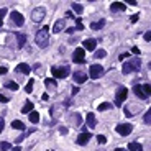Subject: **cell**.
<instances>
[{"instance_id": "cell-45", "label": "cell", "mask_w": 151, "mask_h": 151, "mask_svg": "<svg viewBox=\"0 0 151 151\" xmlns=\"http://www.w3.org/2000/svg\"><path fill=\"white\" fill-rule=\"evenodd\" d=\"M66 31H67V33H74V31H76V28H74V26H72V28H66Z\"/></svg>"}, {"instance_id": "cell-39", "label": "cell", "mask_w": 151, "mask_h": 151, "mask_svg": "<svg viewBox=\"0 0 151 151\" xmlns=\"http://www.w3.org/2000/svg\"><path fill=\"white\" fill-rule=\"evenodd\" d=\"M4 128H5V122H4V118L0 117V133L4 131Z\"/></svg>"}, {"instance_id": "cell-42", "label": "cell", "mask_w": 151, "mask_h": 151, "mask_svg": "<svg viewBox=\"0 0 151 151\" xmlns=\"http://www.w3.org/2000/svg\"><path fill=\"white\" fill-rule=\"evenodd\" d=\"M59 133H61V135H66V133H67V128H66V126H61V128H59Z\"/></svg>"}, {"instance_id": "cell-9", "label": "cell", "mask_w": 151, "mask_h": 151, "mask_svg": "<svg viewBox=\"0 0 151 151\" xmlns=\"http://www.w3.org/2000/svg\"><path fill=\"white\" fill-rule=\"evenodd\" d=\"M10 18H12V21H13L17 26H23V23H25V18H23V15H21L20 12H17V10H13V12L10 13Z\"/></svg>"}, {"instance_id": "cell-38", "label": "cell", "mask_w": 151, "mask_h": 151, "mask_svg": "<svg viewBox=\"0 0 151 151\" xmlns=\"http://www.w3.org/2000/svg\"><path fill=\"white\" fill-rule=\"evenodd\" d=\"M128 56H130L128 53H122V54L118 56V59H120V61H125V58H128Z\"/></svg>"}, {"instance_id": "cell-27", "label": "cell", "mask_w": 151, "mask_h": 151, "mask_svg": "<svg viewBox=\"0 0 151 151\" xmlns=\"http://www.w3.org/2000/svg\"><path fill=\"white\" fill-rule=\"evenodd\" d=\"M84 30V25H82V18L76 17V31H82Z\"/></svg>"}, {"instance_id": "cell-47", "label": "cell", "mask_w": 151, "mask_h": 151, "mask_svg": "<svg viewBox=\"0 0 151 151\" xmlns=\"http://www.w3.org/2000/svg\"><path fill=\"white\" fill-rule=\"evenodd\" d=\"M66 18H74V15H72V12H66Z\"/></svg>"}, {"instance_id": "cell-3", "label": "cell", "mask_w": 151, "mask_h": 151, "mask_svg": "<svg viewBox=\"0 0 151 151\" xmlns=\"http://www.w3.org/2000/svg\"><path fill=\"white\" fill-rule=\"evenodd\" d=\"M126 97H128V89L123 87V85H120V87L117 89V94H115V104L122 105L123 102L126 100Z\"/></svg>"}, {"instance_id": "cell-19", "label": "cell", "mask_w": 151, "mask_h": 151, "mask_svg": "<svg viewBox=\"0 0 151 151\" xmlns=\"http://www.w3.org/2000/svg\"><path fill=\"white\" fill-rule=\"evenodd\" d=\"M4 87L10 89V90H18V89H20V85H18L15 80H5V82H4Z\"/></svg>"}, {"instance_id": "cell-4", "label": "cell", "mask_w": 151, "mask_h": 151, "mask_svg": "<svg viewBox=\"0 0 151 151\" xmlns=\"http://www.w3.org/2000/svg\"><path fill=\"white\" fill-rule=\"evenodd\" d=\"M115 130H117L118 135H122V136H128V135L133 131V125L131 123H118L115 126Z\"/></svg>"}, {"instance_id": "cell-22", "label": "cell", "mask_w": 151, "mask_h": 151, "mask_svg": "<svg viewBox=\"0 0 151 151\" xmlns=\"http://www.w3.org/2000/svg\"><path fill=\"white\" fill-rule=\"evenodd\" d=\"M12 128H15V130H25V123L21 122V120H13L12 122Z\"/></svg>"}, {"instance_id": "cell-2", "label": "cell", "mask_w": 151, "mask_h": 151, "mask_svg": "<svg viewBox=\"0 0 151 151\" xmlns=\"http://www.w3.org/2000/svg\"><path fill=\"white\" fill-rule=\"evenodd\" d=\"M140 67H141V59L140 58H131L130 61H126L122 67V72L123 74H131V72H136L140 71Z\"/></svg>"}, {"instance_id": "cell-20", "label": "cell", "mask_w": 151, "mask_h": 151, "mask_svg": "<svg viewBox=\"0 0 151 151\" xmlns=\"http://www.w3.org/2000/svg\"><path fill=\"white\" fill-rule=\"evenodd\" d=\"M33 109H35L33 102L26 100V102H25V105H23V109H21V113H30V112H33Z\"/></svg>"}, {"instance_id": "cell-16", "label": "cell", "mask_w": 151, "mask_h": 151, "mask_svg": "<svg viewBox=\"0 0 151 151\" xmlns=\"http://www.w3.org/2000/svg\"><path fill=\"white\" fill-rule=\"evenodd\" d=\"M133 92H135V95L140 97L141 100H146V99H148V97L145 95V92L141 90V85H138V84H135V85H133Z\"/></svg>"}, {"instance_id": "cell-41", "label": "cell", "mask_w": 151, "mask_h": 151, "mask_svg": "<svg viewBox=\"0 0 151 151\" xmlns=\"http://www.w3.org/2000/svg\"><path fill=\"white\" fill-rule=\"evenodd\" d=\"M143 38H145L146 41H151V33H150V31H146V33L143 35Z\"/></svg>"}, {"instance_id": "cell-25", "label": "cell", "mask_w": 151, "mask_h": 151, "mask_svg": "<svg viewBox=\"0 0 151 151\" xmlns=\"http://www.w3.org/2000/svg\"><path fill=\"white\" fill-rule=\"evenodd\" d=\"M30 122L33 123V125L40 122V113L38 112H30Z\"/></svg>"}, {"instance_id": "cell-23", "label": "cell", "mask_w": 151, "mask_h": 151, "mask_svg": "<svg viewBox=\"0 0 151 151\" xmlns=\"http://www.w3.org/2000/svg\"><path fill=\"white\" fill-rule=\"evenodd\" d=\"M71 7H72V10H74V12L77 13V15H80V13L84 12V7H82L80 4H77V2H72Z\"/></svg>"}, {"instance_id": "cell-40", "label": "cell", "mask_w": 151, "mask_h": 151, "mask_svg": "<svg viewBox=\"0 0 151 151\" xmlns=\"http://www.w3.org/2000/svg\"><path fill=\"white\" fill-rule=\"evenodd\" d=\"M8 72V69L7 67H4V66H0V76H4V74H7Z\"/></svg>"}, {"instance_id": "cell-43", "label": "cell", "mask_w": 151, "mask_h": 151, "mask_svg": "<svg viewBox=\"0 0 151 151\" xmlns=\"http://www.w3.org/2000/svg\"><path fill=\"white\" fill-rule=\"evenodd\" d=\"M138 17H140V15H133V17L130 18V21H131V23H136V21H138Z\"/></svg>"}, {"instance_id": "cell-5", "label": "cell", "mask_w": 151, "mask_h": 151, "mask_svg": "<svg viewBox=\"0 0 151 151\" xmlns=\"http://www.w3.org/2000/svg\"><path fill=\"white\" fill-rule=\"evenodd\" d=\"M44 17H46V10L43 8V7H36V8L31 12V20H33L35 23H41Z\"/></svg>"}, {"instance_id": "cell-37", "label": "cell", "mask_w": 151, "mask_h": 151, "mask_svg": "<svg viewBox=\"0 0 151 151\" xmlns=\"http://www.w3.org/2000/svg\"><path fill=\"white\" fill-rule=\"evenodd\" d=\"M0 102H2V104H7V102H8V97H5L4 94H0Z\"/></svg>"}, {"instance_id": "cell-35", "label": "cell", "mask_w": 151, "mask_h": 151, "mask_svg": "<svg viewBox=\"0 0 151 151\" xmlns=\"http://www.w3.org/2000/svg\"><path fill=\"white\" fill-rule=\"evenodd\" d=\"M7 15V8H0V26H4V17Z\"/></svg>"}, {"instance_id": "cell-51", "label": "cell", "mask_w": 151, "mask_h": 151, "mask_svg": "<svg viewBox=\"0 0 151 151\" xmlns=\"http://www.w3.org/2000/svg\"><path fill=\"white\" fill-rule=\"evenodd\" d=\"M126 4H130V5H133V7H135V5H136V2H135V0H128Z\"/></svg>"}, {"instance_id": "cell-12", "label": "cell", "mask_w": 151, "mask_h": 151, "mask_svg": "<svg viewBox=\"0 0 151 151\" xmlns=\"http://www.w3.org/2000/svg\"><path fill=\"white\" fill-rule=\"evenodd\" d=\"M84 51H95V46H97V41L94 40V38H87V40H84Z\"/></svg>"}, {"instance_id": "cell-32", "label": "cell", "mask_w": 151, "mask_h": 151, "mask_svg": "<svg viewBox=\"0 0 151 151\" xmlns=\"http://www.w3.org/2000/svg\"><path fill=\"white\" fill-rule=\"evenodd\" d=\"M97 109L100 110V112H104V110H109V109H112V105L109 104V102H104V104H99V107Z\"/></svg>"}, {"instance_id": "cell-24", "label": "cell", "mask_w": 151, "mask_h": 151, "mask_svg": "<svg viewBox=\"0 0 151 151\" xmlns=\"http://www.w3.org/2000/svg\"><path fill=\"white\" fill-rule=\"evenodd\" d=\"M128 150H130V151H145L141 145H140V143H136V141L130 143V145H128Z\"/></svg>"}, {"instance_id": "cell-21", "label": "cell", "mask_w": 151, "mask_h": 151, "mask_svg": "<svg viewBox=\"0 0 151 151\" xmlns=\"http://www.w3.org/2000/svg\"><path fill=\"white\" fill-rule=\"evenodd\" d=\"M104 25H105V20L102 18V20H99V21L90 23V30H102V28H104Z\"/></svg>"}, {"instance_id": "cell-30", "label": "cell", "mask_w": 151, "mask_h": 151, "mask_svg": "<svg viewBox=\"0 0 151 151\" xmlns=\"http://www.w3.org/2000/svg\"><path fill=\"white\" fill-rule=\"evenodd\" d=\"M141 90L145 92V95H146V97H150V95H151V85L148 84V82L141 85Z\"/></svg>"}, {"instance_id": "cell-7", "label": "cell", "mask_w": 151, "mask_h": 151, "mask_svg": "<svg viewBox=\"0 0 151 151\" xmlns=\"http://www.w3.org/2000/svg\"><path fill=\"white\" fill-rule=\"evenodd\" d=\"M102 74H104V67L100 64H92L89 67V77L90 79H99Z\"/></svg>"}, {"instance_id": "cell-50", "label": "cell", "mask_w": 151, "mask_h": 151, "mask_svg": "<svg viewBox=\"0 0 151 151\" xmlns=\"http://www.w3.org/2000/svg\"><path fill=\"white\" fill-rule=\"evenodd\" d=\"M10 151H21V148H20V146H15V148H12Z\"/></svg>"}, {"instance_id": "cell-36", "label": "cell", "mask_w": 151, "mask_h": 151, "mask_svg": "<svg viewBox=\"0 0 151 151\" xmlns=\"http://www.w3.org/2000/svg\"><path fill=\"white\" fill-rule=\"evenodd\" d=\"M97 141H99V145H104V143H107V138L104 135H97Z\"/></svg>"}, {"instance_id": "cell-8", "label": "cell", "mask_w": 151, "mask_h": 151, "mask_svg": "<svg viewBox=\"0 0 151 151\" xmlns=\"http://www.w3.org/2000/svg\"><path fill=\"white\" fill-rule=\"evenodd\" d=\"M85 51L84 48H77V49L74 51V56H72V61H74L76 64H84L85 63Z\"/></svg>"}, {"instance_id": "cell-1", "label": "cell", "mask_w": 151, "mask_h": 151, "mask_svg": "<svg viewBox=\"0 0 151 151\" xmlns=\"http://www.w3.org/2000/svg\"><path fill=\"white\" fill-rule=\"evenodd\" d=\"M35 43L41 49L49 44V26H43L41 30H38V33L35 35Z\"/></svg>"}, {"instance_id": "cell-49", "label": "cell", "mask_w": 151, "mask_h": 151, "mask_svg": "<svg viewBox=\"0 0 151 151\" xmlns=\"http://www.w3.org/2000/svg\"><path fill=\"white\" fill-rule=\"evenodd\" d=\"M41 99H43V100H48V99H49V95H48V94H43Z\"/></svg>"}, {"instance_id": "cell-18", "label": "cell", "mask_w": 151, "mask_h": 151, "mask_svg": "<svg viewBox=\"0 0 151 151\" xmlns=\"http://www.w3.org/2000/svg\"><path fill=\"white\" fill-rule=\"evenodd\" d=\"M15 36H17V48H23L26 44V36L21 33H15Z\"/></svg>"}, {"instance_id": "cell-44", "label": "cell", "mask_w": 151, "mask_h": 151, "mask_svg": "<svg viewBox=\"0 0 151 151\" xmlns=\"http://www.w3.org/2000/svg\"><path fill=\"white\" fill-rule=\"evenodd\" d=\"M131 53H133V54H140V48H131Z\"/></svg>"}, {"instance_id": "cell-31", "label": "cell", "mask_w": 151, "mask_h": 151, "mask_svg": "<svg viewBox=\"0 0 151 151\" xmlns=\"http://www.w3.org/2000/svg\"><path fill=\"white\" fill-rule=\"evenodd\" d=\"M0 150H2V151H10V150H12V145H10L8 141H2V143H0Z\"/></svg>"}, {"instance_id": "cell-33", "label": "cell", "mask_w": 151, "mask_h": 151, "mask_svg": "<svg viewBox=\"0 0 151 151\" xmlns=\"http://www.w3.org/2000/svg\"><path fill=\"white\" fill-rule=\"evenodd\" d=\"M33 84H35V80H28V84L25 85V92H26V94H31V92H33Z\"/></svg>"}, {"instance_id": "cell-10", "label": "cell", "mask_w": 151, "mask_h": 151, "mask_svg": "<svg viewBox=\"0 0 151 151\" xmlns=\"http://www.w3.org/2000/svg\"><path fill=\"white\" fill-rule=\"evenodd\" d=\"M90 138H92V135L89 133V131H82V133L77 136V145L84 146V145H87V143L90 141Z\"/></svg>"}, {"instance_id": "cell-26", "label": "cell", "mask_w": 151, "mask_h": 151, "mask_svg": "<svg viewBox=\"0 0 151 151\" xmlns=\"http://www.w3.org/2000/svg\"><path fill=\"white\" fill-rule=\"evenodd\" d=\"M69 120H72V123H74V125H80V115L79 113H74V115H69Z\"/></svg>"}, {"instance_id": "cell-17", "label": "cell", "mask_w": 151, "mask_h": 151, "mask_svg": "<svg viewBox=\"0 0 151 151\" xmlns=\"http://www.w3.org/2000/svg\"><path fill=\"white\" fill-rule=\"evenodd\" d=\"M85 122H87L89 128H95V126H97V120H95V115H94V113H87Z\"/></svg>"}, {"instance_id": "cell-29", "label": "cell", "mask_w": 151, "mask_h": 151, "mask_svg": "<svg viewBox=\"0 0 151 151\" xmlns=\"http://www.w3.org/2000/svg\"><path fill=\"white\" fill-rule=\"evenodd\" d=\"M105 56H107V51L105 49H99V51L94 53V58L95 59H102V58H105Z\"/></svg>"}, {"instance_id": "cell-15", "label": "cell", "mask_w": 151, "mask_h": 151, "mask_svg": "<svg viewBox=\"0 0 151 151\" xmlns=\"http://www.w3.org/2000/svg\"><path fill=\"white\" fill-rule=\"evenodd\" d=\"M17 72H20V74H30V72H31V67L26 63H21L17 66Z\"/></svg>"}, {"instance_id": "cell-52", "label": "cell", "mask_w": 151, "mask_h": 151, "mask_svg": "<svg viewBox=\"0 0 151 151\" xmlns=\"http://www.w3.org/2000/svg\"><path fill=\"white\" fill-rule=\"evenodd\" d=\"M117 151H125V150H123V148H117Z\"/></svg>"}, {"instance_id": "cell-28", "label": "cell", "mask_w": 151, "mask_h": 151, "mask_svg": "<svg viewBox=\"0 0 151 151\" xmlns=\"http://www.w3.org/2000/svg\"><path fill=\"white\" fill-rule=\"evenodd\" d=\"M44 85H46L48 89H56V79H46L44 80Z\"/></svg>"}, {"instance_id": "cell-14", "label": "cell", "mask_w": 151, "mask_h": 151, "mask_svg": "<svg viewBox=\"0 0 151 151\" xmlns=\"http://www.w3.org/2000/svg\"><path fill=\"white\" fill-rule=\"evenodd\" d=\"M110 10H112V12H123V10H126V5L122 4V2H113V4L110 5Z\"/></svg>"}, {"instance_id": "cell-11", "label": "cell", "mask_w": 151, "mask_h": 151, "mask_svg": "<svg viewBox=\"0 0 151 151\" xmlns=\"http://www.w3.org/2000/svg\"><path fill=\"white\" fill-rule=\"evenodd\" d=\"M72 77H74V82H77V84H84L85 80H87V74L82 71H76Z\"/></svg>"}, {"instance_id": "cell-48", "label": "cell", "mask_w": 151, "mask_h": 151, "mask_svg": "<svg viewBox=\"0 0 151 151\" xmlns=\"http://www.w3.org/2000/svg\"><path fill=\"white\" fill-rule=\"evenodd\" d=\"M77 92H79V87H72V95H76Z\"/></svg>"}, {"instance_id": "cell-34", "label": "cell", "mask_w": 151, "mask_h": 151, "mask_svg": "<svg viewBox=\"0 0 151 151\" xmlns=\"http://www.w3.org/2000/svg\"><path fill=\"white\" fill-rule=\"evenodd\" d=\"M143 122L146 123V125H150V123H151V110H146L145 117H143Z\"/></svg>"}, {"instance_id": "cell-6", "label": "cell", "mask_w": 151, "mask_h": 151, "mask_svg": "<svg viewBox=\"0 0 151 151\" xmlns=\"http://www.w3.org/2000/svg\"><path fill=\"white\" fill-rule=\"evenodd\" d=\"M53 76H54V79H64L69 76V67L67 66H63V67H53L51 69Z\"/></svg>"}, {"instance_id": "cell-46", "label": "cell", "mask_w": 151, "mask_h": 151, "mask_svg": "<svg viewBox=\"0 0 151 151\" xmlns=\"http://www.w3.org/2000/svg\"><path fill=\"white\" fill-rule=\"evenodd\" d=\"M23 138H25V135H21V136H18V138H17V145H20V143H21V140H23Z\"/></svg>"}, {"instance_id": "cell-13", "label": "cell", "mask_w": 151, "mask_h": 151, "mask_svg": "<svg viewBox=\"0 0 151 151\" xmlns=\"http://www.w3.org/2000/svg\"><path fill=\"white\" fill-rule=\"evenodd\" d=\"M63 30H66V21H64V18H61V20H56L54 26H53V31H54V33H61Z\"/></svg>"}]
</instances>
